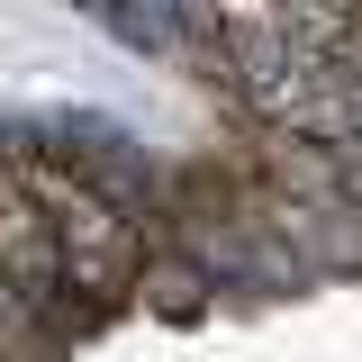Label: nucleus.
Instances as JSON below:
<instances>
[{
  "instance_id": "nucleus-1",
  "label": "nucleus",
  "mask_w": 362,
  "mask_h": 362,
  "mask_svg": "<svg viewBox=\"0 0 362 362\" xmlns=\"http://www.w3.org/2000/svg\"><path fill=\"white\" fill-rule=\"evenodd\" d=\"M136 299L163 317H199L209 299H218V281L190 263V254H145V272H136Z\"/></svg>"
},
{
  "instance_id": "nucleus-2",
  "label": "nucleus",
  "mask_w": 362,
  "mask_h": 362,
  "mask_svg": "<svg viewBox=\"0 0 362 362\" xmlns=\"http://www.w3.org/2000/svg\"><path fill=\"white\" fill-rule=\"evenodd\" d=\"M54 344H45V317L28 308V290L0 272V362H45Z\"/></svg>"
},
{
  "instance_id": "nucleus-3",
  "label": "nucleus",
  "mask_w": 362,
  "mask_h": 362,
  "mask_svg": "<svg viewBox=\"0 0 362 362\" xmlns=\"http://www.w3.org/2000/svg\"><path fill=\"white\" fill-rule=\"evenodd\" d=\"M335 199H344V209L362 218V173H344V190H335Z\"/></svg>"
}]
</instances>
